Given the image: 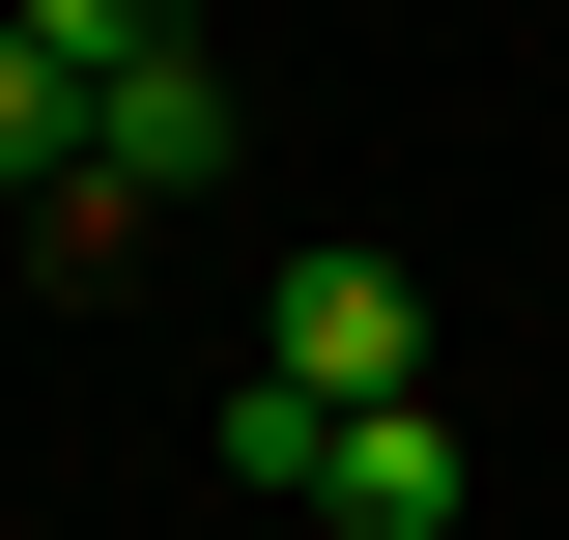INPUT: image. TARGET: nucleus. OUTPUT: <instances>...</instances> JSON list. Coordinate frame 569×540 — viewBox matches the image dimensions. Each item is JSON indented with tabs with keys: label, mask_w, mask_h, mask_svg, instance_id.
<instances>
[{
	"label": "nucleus",
	"mask_w": 569,
	"mask_h": 540,
	"mask_svg": "<svg viewBox=\"0 0 569 540\" xmlns=\"http://www.w3.org/2000/svg\"><path fill=\"white\" fill-rule=\"evenodd\" d=\"M228 483H284L342 540H456V399H228Z\"/></svg>",
	"instance_id": "nucleus-1"
},
{
	"label": "nucleus",
	"mask_w": 569,
	"mask_h": 540,
	"mask_svg": "<svg viewBox=\"0 0 569 540\" xmlns=\"http://www.w3.org/2000/svg\"><path fill=\"white\" fill-rule=\"evenodd\" d=\"M257 399H427V284L370 257V228H313V257L257 284Z\"/></svg>",
	"instance_id": "nucleus-2"
},
{
	"label": "nucleus",
	"mask_w": 569,
	"mask_h": 540,
	"mask_svg": "<svg viewBox=\"0 0 569 540\" xmlns=\"http://www.w3.org/2000/svg\"><path fill=\"white\" fill-rule=\"evenodd\" d=\"M86 200H228V58H200V29L86 86Z\"/></svg>",
	"instance_id": "nucleus-3"
},
{
	"label": "nucleus",
	"mask_w": 569,
	"mask_h": 540,
	"mask_svg": "<svg viewBox=\"0 0 569 540\" xmlns=\"http://www.w3.org/2000/svg\"><path fill=\"white\" fill-rule=\"evenodd\" d=\"M0 29H29L58 86H114V58H171V0H0Z\"/></svg>",
	"instance_id": "nucleus-4"
},
{
	"label": "nucleus",
	"mask_w": 569,
	"mask_h": 540,
	"mask_svg": "<svg viewBox=\"0 0 569 540\" xmlns=\"http://www.w3.org/2000/svg\"><path fill=\"white\" fill-rule=\"evenodd\" d=\"M29 171H86V86L29 58V29H0V200H29Z\"/></svg>",
	"instance_id": "nucleus-5"
}]
</instances>
